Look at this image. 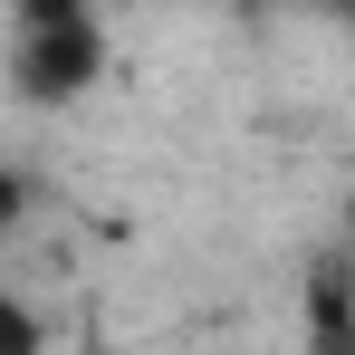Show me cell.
I'll list each match as a JSON object with an SVG mask.
<instances>
[{
    "instance_id": "cell-1",
    "label": "cell",
    "mask_w": 355,
    "mask_h": 355,
    "mask_svg": "<svg viewBox=\"0 0 355 355\" xmlns=\"http://www.w3.org/2000/svg\"><path fill=\"white\" fill-rule=\"evenodd\" d=\"M10 77H19L29 106H77V96H96V87H106V29H96V10L49 19V29H19Z\"/></svg>"
},
{
    "instance_id": "cell-2",
    "label": "cell",
    "mask_w": 355,
    "mask_h": 355,
    "mask_svg": "<svg viewBox=\"0 0 355 355\" xmlns=\"http://www.w3.org/2000/svg\"><path fill=\"white\" fill-rule=\"evenodd\" d=\"M307 346L317 355H355V269H317L307 279Z\"/></svg>"
},
{
    "instance_id": "cell-3",
    "label": "cell",
    "mask_w": 355,
    "mask_h": 355,
    "mask_svg": "<svg viewBox=\"0 0 355 355\" xmlns=\"http://www.w3.org/2000/svg\"><path fill=\"white\" fill-rule=\"evenodd\" d=\"M0 355H39V317H29L10 288H0Z\"/></svg>"
},
{
    "instance_id": "cell-4",
    "label": "cell",
    "mask_w": 355,
    "mask_h": 355,
    "mask_svg": "<svg viewBox=\"0 0 355 355\" xmlns=\"http://www.w3.org/2000/svg\"><path fill=\"white\" fill-rule=\"evenodd\" d=\"M77 10H87V0H19V19H29V29H49V19H77Z\"/></svg>"
},
{
    "instance_id": "cell-5",
    "label": "cell",
    "mask_w": 355,
    "mask_h": 355,
    "mask_svg": "<svg viewBox=\"0 0 355 355\" xmlns=\"http://www.w3.org/2000/svg\"><path fill=\"white\" fill-rule=\"evenodd\" d=\"M19 211H29V182L10 173V164H0V231H10V221H19Z\"/></svg>"
},
{
    "instance_id": "cell-6",
    "label": "cell",
    "mask_w": 355,
    "mask_h": 355,
    "mask_svg": "<svg viewBox=\"0 0 355 355\" xmlns=\"http://www.w3.org/2000/svg\"><path fill=\"white\" fill-rule=\"evenodd\" d=\"M346 10H355V0H346Z\"/></svg>"
}]
</instances>
